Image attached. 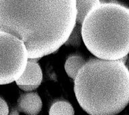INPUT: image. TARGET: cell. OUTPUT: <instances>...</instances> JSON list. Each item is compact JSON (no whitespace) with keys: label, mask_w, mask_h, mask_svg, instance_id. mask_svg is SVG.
<instances>
[{"label":"cell","mask_w":129,"mask_h":115,"mask_svg":"<svg viewBox=\"0 0 129 115\" xmlns=\"http://www.w3.org/2000/svg\"><path fill=\"white\" fill-rule=\"evenodd\" d=\"M80 106L89 115H116L129 101V72L120 60L91 58L74 79Z\"/></svg>","instance_id":"2"},{"label":"cell","mask_w":129,"mask_h":115,"mask_svg":"<svg viewBox=\"0 0 129 115\" xmlns=\"http://www.w3.org/2000/svg\"><path fill=\"white\" fill-rule=\"evenodd\" d=\"M8 115H19V111L18 109L13 108L12 110L9 112V114Z\"/></svg>","instance_id":"13"},{"label":"cell","mask_w":129,"mask_h":115,"mask_svg":"<svg viewBox=\"0 0 129 115\" xmlns=\"http://www.w3.org/2000/svg\"><path fill=\"white\" fill-rule=\"evenodd\" d=\"M42 80V72L38 63L28 59L25 70L16 81L18 85H40Z\"/></svg>","instance_id":"6"},{"label":"cell","mask_w":129,"mask_h":115,"mask_svg":"<svg viewBox=\"0 0 129 115\" xmlns=\"http://www.w3.org/2000/svg\"><path fill=\"white\" fill-rule=\"evenodd\" d=\"M21 90L25 91V92H31L34 90H36L40 86L38 85H18Z\"/></svg>","instance_id":"12"},{"label":"cell","mask_w":129,"mask_h":115,"mask_svg":"<svg viewBox=\"0 0 129 115\" xmlns=\"http://www.w3.org/2000/svg\"><path fill=\"white\" fill-rule=\"evenodd\" d=\"M28 52L22 40L0 32V85L16 81L28 62Z\"/></svg>","instance_id":"4"},{"label":"cell","mask_w":129,"mask_h":115,"mask_svg":"<svg viewBox=\"0 0 129 115\" xmlns=\"http://www.w3.org/2000/svg\"><path fill=\"white\" fill-rule=\"evenodd\" d=\"M42 102L37 93L26 92L18 100V110L27 115H38L42 110Z\"/></svg>","instance_id":"5"},{"label":"cell","mask_w":129,"mask_h":115,"mask_svg":"<svg viewBox=\"0 0 129 115\" xmlns=\"http://www.w3.org/2000/svg\"><path fill=\"white\" fill-rule=\"evenodd\" d=\"M85 60L79 55H73L67 59L64 63V69L68 76L75 79L81 69L85 64Z\"/></svg>","instance_id":"8"},{"label":"cell","mask_w":129,"mask_h":115,"mask_svg":"<svg viewBox=\"0 0 129 115\" xmlns=\"http://www.w3.org/2000/svg\"><path fill=\"white\" fill-rule=\"evenodd\" d=\"M82 40L97 58L116 61L129 51V10L119 4L102 3L81 24Z\"/></svg>","instance_id":"3"},{"label":"cell","mask_w":129,"mask_h":115,"mask_svg":"<svg viewBox=\"0 0 129 115\" xmlns=\"http://www.w3.org/2000/svg\"><path fill=\"white\" fill-rule=\"evenodd\" d=\"M49 115H75L73 107L66 101H58L51 106Z\"/></svg>","instance_id":"9"},{"label":"cell","mask_w":129,"mask_h":115,"mask_svg":"<svg viewBox=\"0 0 129 115\" xmlns=\"http://www.w3.org/2000/svg\"><path fill=\"white\" fill-rule=\"evenodd\" d=\"M75 0H0V32L22 40L28 59L53 53L76 24Z\"/></svg>","instance_id":"1"},{"label":"cell","mask_w":129,"mask_h":115,"mask_svg":"<svg viewBox=\"0 0 129 115\" xmlns=\"http://www.w3.org/2000/svg\"><path fill=\"white\" fill-rule=\"evenodd\" d=\"M82 36H81V25L75 24L73 28L70 35L67 40L64 42L66 46H72L74 47H79L82 43Z\"/></svg>","instance_id":"10"},{"label":"cell","mask_w":129,"mask_h":115,"mask_svg":"<svg viewBox=\"0 0 129 115\" xmlns=\"http://www.w3.org/2000/svg\"><path fill=\"white\" fill-rule=\"evenodd\" d=\"M76 3V24L81 25L87 15L92 9L98 6L99 0H75Z\"/></svg>","instance_id":"7"},{"label":"cell","mask_w":129,"mask_h":115,"mask_svg":"<svg viewBox=\"0 0 129 115\" xmlns=\"http://www.w3.org/2000/svg\"><path fill=\"white\" fill-rule=\"evenodd\" d=\"M9 114V107L4 99L0 98V115Z\"/></svg>","instance_id":"11"}]
</instances>
